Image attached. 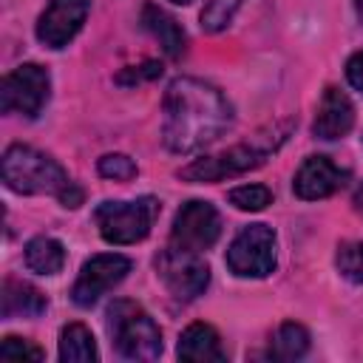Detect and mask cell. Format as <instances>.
I'll use <instances>...</instances> for the list:
<instances>
[{
    "mask_svg": "<svg viewBox=\"0 0 363 363\" xmlns=\"http://www.w3.org/2000/svg\"><path fill=\"white\" fill-rule=\"evenodd\" d=\"M233 125V108L204 79L179 77L164 94V145L173 153H196L213 145Z\"/></svg>",
    "mask_w": 363,
    "mask_h": 363,
    "instance_id": "cell-1",
    "label": "cell"
},
{
    "mask_svg": "<svg viewBox=\"0 0 363 363\" xmlns=\"http://www.w3.org/2000/svg\"><path fill=\"white\" fill-rule=\"evenodd\" d=\"M0 173L9 190L14 193H48L62 201V207H79L82 190L68 179L60 162L48 153H40L28 145H11L3 153Z\"/></svg>",
    "mask_w": 363,
    "mask_h": 363,
    "instance_id": "cell-2",
    "label": "cell"
},
{
    "mask_svg": "<svg viewBox=\"0 0 363 363\" xmlns=\"http://www.w3.org/2000/svg\"><path fill=\"white\" fill-rule=\"evenodd\" d=\"M286 130L289 125H281V128H269L264 133H258L252 142H244V145H235L218 156H204V159H196L193 164H187L179 176L184 182H221V179H230V176H241L258 164L267 162V156L286 139Z\"/></svg>",
    "mask_w": 363,
    "mask_h": 363,
    "instance_id": "cell-3",
    "label": "cell"
},
{
    "mask_svg": "<svg viewBox=\"0 0 363 363\" xmlns=\"http://www.w3.org/2000/svg\"><path fill=\"white\" fill-rule=\"evenodd\" d=\"M108 332L116 352L128 360H156L162 354L159 326L133 301H113L108 306Z\"/></svg>",
    "mask_w": 363,
    "mask_h": 363,
    "instance_id": "cell-4",
    "label": "cell"
},
{
    "mask_svg": "<svg viewBox=\"0 0 363 363\" xmlns=\"http://www.w3.org/2000/svg\"><path fill=\"white\" fill-rule=\"evenodd\" d=\"M159 216V201L153 196H142L133 201H102L94 210L99 235L108 244H136L142 241Z\"/></svg>",
    "mask_w": 363,
    "mask_h": 363,
    "instance_id": "cell-5",
    "label": "cell"
},
{
    "mask_svg": "<svg viewBox=\"0 0 363 363\" xmlns=\"http://www.w3.org/2000/svg\"><path fill=\"white\" fill-rule=\"evenodd\" d=\"M48 71L37 62H23L11 74H6L0 85V108L6 113H20V116H37L43 105L48 102Z\"/></svg>",
    "mask_w": 363,
    "mask_h": 363,
    "instance_id": "cell-6",
    "label": "cell"
},
{
    "mask_svg": "<svg viewBox=\"0 0 363 363\" xmlns=\"http://www.w3.org/2000/svg\"><path fill=\"white\" fill-rule=\"evenodd\" d=\"M227 267L241 278H267L275 269V233L267 224L244 227L227 250Z\"/></svg>",
    "mask_w": 363,
    "mask_h": 363,
    "instance_id": "cell-7",
    "label": "cell"
},
{
    "mask_svg": "<svg viewBox=\"0 0 363 363\" xmlns=\"http://www.w3.org/2000/svg\"><path fill=\"white\" fill-rule=\"evenodd\" d=\"M221 235V216L210 201H187L179 207L173 227H170V247L187 250V252H204L210 250Z\"/></svg>",
    "mask_w": 363,
    "mask_h": 363,
    "instance_id": "cell-8",
    "label": "cell"
},
{
    "mask_svg": "<svg viewBox=\"0 0 363 363\" xmlns=\"http://www.w3.org/2000/svg\"><path fill=\"white\" fill-rule=\"evenodd\" d=\"M156 267H159V278L164 281L167 292L179 301H193L210 284V267L199 258V252L167 247L159 255Z\"/></svg>",
    "mask_w": 363,
    "mask_h": 363,
    "instance_id": "cell-9",
    "label": "cell"
},
{
    "mask_svg": "<svg viewBox=\"0 0 363 363\" xmlns=\"http://www.w3.org/2000/svg\"><path fill=\"white\" fill-rule=\"evenodd\" d=\"M128 272H130V258H125L119 252H102V255L88 258L82 264L77 281H74V289H71L74 303L77 306H94Z\"/></svg>",
    "mask_w": 363,
    "mask_h": 363,
    "instance_id": "cell-10",
    "label": "cell"
},
{
    "mask_svg": "<svg viewBox=\"0 0 363 363\" xmlns=\"http://www.w3.org/2000/svg\"><path fill=\"white\" fill-rule=\"evenodd\" d=\"M91 11V0H48L37 20V37L48 48H65L82 28Z\"/></svg>",
    "mask_w": 363,
    "mask_h": 363,
    "instance_id": "cell-11",
    "label": "cell"
},
{
    "mask_svg": "<svg viewBox=\"0 0 363 363\" xmlns=\"http://www.w3.org/2000/svg\"><path fill=\"white\" fill-rule=\"evenodd\" d=\"M346 182H349V170L346 167H337L329 156H309L298 167L292 190H295L298 199L318 201V199H326V196L337 193Z\"/></svg>",
    "mask_w": 363,
    "mask_h": 363,
    "instance_id": "cell-12",
    "label": "cell"
},
{
    "mask_svg": "<svg viewBox=\"0 0 363 363\" xmlns=\"http://www.w3.org/2000/svg\"><path fill=\"white\" fill-rule=\"evenodd\" d=\"M352 125H354V105H352V99L340 88L329 85L323 91L318 113H315V125H312L315 136L332 142V139L346 136L352 130Z\"/></svg>",
    "mask_w": 363,
    "mask_h": 363,
    "instance_id": "cell-13",
    "label": "cell"
},
{
    "mask_svg": "<svg viewBox=\"0 0 363 363\" xmlns=\"http://www.w3.org/2000/svg\"><path fill=\"white\" fill-rule=\"evenodd\" d=\"M45 306H48L45 295L28 281H17V278L3 281V292H0L3 318H37L45 312Z\"/></svg>",
    "mask_w": 363,
    "mask_h": 363,
    "instance_id": "cell-14",
    "label": "cell"
},
{
    "mask_svg": "<svg viewBox=\"0 0 363 363\" xmlns=\"http://www.w3.org/2000/svg\"><path fill=\"white\" fill-rule=\"evenodd\" d=\"M179 357L193 360V363H210V360H224L227 352H224L221 337L213 326L190 323L179 337Z\"/></svg>",
    "mask_w": 363,
    "mask_h": 363,
    "instance_id": "cell-15",
    "label": "cell"
},
{
    "mask_svg": "<svg viewBox=\"0 0 363 363\" xmlns=\"http://www.w3.org/2000/svg\"><path fill=\"white\" fill-rule=\"evenodd\" d=\"M142 26L159 40V45H162V51L167 54V57H182L184 54V45H187V37H184V28L164 11V9H159V6H153V3H147L145 9H142Z\"/></svg>",
    "mask_w": 363,
    "mask_h": 363,
    "instance_id": "cell-16",
    "label": "cell"
},
{
    "mask_svg": "<svg viewBox=\"0 0 363 363\" xmlns=\"http://www.w3.org/2000/svg\"><path fill=\"white\" fill-rule=\"evenodd\" d=\"M65 264V250L51 235H37L26 244V267L37 275H57Z\"/></svg>",
    "mask_w": 363,
    "mask_h": 363,
    "instance_id": "cell-17",
    "label": "cell"
},
{
    "mask_svg": "<svg viewBox=\"0 0 363 363\" xmlns=\"http://www.w3.org/2000/svg\"><path fill=\"white\" fill-rule=\"evenodd\" d=\"M96 357H99V352H96V343H94V335L88 332V326L68 323L60 332V360L88 363V360H96Z\"/></svg>",
    "mask_w": 363,
    "mask_h": 363,
    "instance_id": "cell-18",
    "label": "cell"
},
{
    "mask_svg": "<svg viewBox=\"0 0 363 363\" xmlns=\"http://www.w3.org/2000/svg\"><path fill=\"white\" fill-rule=\"evenodd\" d=\"M309 349V332L301 326V323H281L275 337H272V346H269V354L278 357V360H298L303 357Z\"/></svg>",
    "mask_w": 363,
    "mask_h": 363,
    "instance_id": "cell-19",
    "label": "cell"
},
{
    "mask_svg": "<svg viewBox=\"0 0 363 363\" xmlns=\"http://www.w3.org/2000/svg\"><path fill=\"white\" fill-rule=\"evenodd\" d=\"M337 269L352 284H363V241H343L337 247Z\"/></svg>",
    "mask_w": 363,
    "mask_h": 363,
    "instance_id": "cell-20",
    "label": "cell"
},
{
    "mask_svg": "<svg viewBox=\"0 0 363 363\" xmlns=\"http://www.w3.org/2000/svg\"><path fill=\"white\" fill-rule=\"evenodd\" d=\"M272 201V193L264 184H241L235 190H230V204L247 213H258Z\"/></svg>",
    "mask_w": 363,
    "mask_h": 363,
    "instance_id": "cell-21",
    "label": "cell"
},
{
    "mask_svg": "<svg viewBox=\"0 0 363 363\" xmlns=\"http://www.w3.org/2000/svg\"><path fill=\"white\" fill-rule=\"evenodd\" d=\"M241 3L244 0H210L204 6V11H201V28L204 31H221V28H227Z\"/></svg>",
    "mask_w": 363,
    "mask_h": 363,
    "instance_id": "cell-22",
    "label": "cell"
},
{
    "mask_svg": "<svg viewBox=\"0 0 363 363\" xmlns=\"http://www.w3.org/2000/svg\"><path fill=\"white\" fill-rule=\"evenodd\" d=\"M99 173L105 179H113V182H128L136 176V164L125 153H108L99 159Z\"/></svg>",
    "mask_w": 363,
    "mask_h": 363,
    "instance_id": "cell-23",
    "label": "cell"
},
{
    "mask_svg": "<svg viewBox=\"0 0 363 363\" xmlns=\"http://www.w3.org/2000/svg\"><path fill=\"white\" fill-rule=\"evenodd\" d=\"M0 357L3 360H43V349H37L34 343L23 340V337H3L0 343Z\"/></svg>",
    "mask_w": 363,
    "mask_h": 363,
    "instance_id": "cell-24",
    "label": "cell"
},
{
    "mask_svg": "<svg viewBox=\"0 0 363 363\" xmlns=\"http://www.w3.org/2000/svg\"><path fill=\"white\" fill-rule=\"evenodd\" d=\"M162 74V65L159 62H145V65H133V68H128L125 74H119L116 79L119 82H142V79H153V77H159Z\"/></svg>",
    "mask_w": 363,
    "mask_h": 363,
    "instance_id": "cell-25",
    "label": "cell"
},
{
    "mask_svg": "<svg viewBox=\"0 0 363 363\" xmlns=\"http://www.w3.org/2000/svg\"><path fill=\"white\" fill-rule=\"evenodd\" d=\"M346 79H349L357 91H363V51H357V54L346 62Z\"/></svg>",
    "mask_w": 363,
    "mask_h": 363,
    "instance_id": "cell-26",
    "label": "cell"
},
{
    "mask_svg": "<svg viewBox=\"0 0 363 363\" xmlns=\"http://www.w3.org/2000/svg\"><path fill=\"white\" fill-rule=\"evenodd\" d=\"M354 207H357V213L363 216V184H360L357 193H354Z\"/></svg>",
    "mask_w": 363,
    "mask_h": 363,
    "instance_id": "cell-27",
    "label": "cell"
},
{
    "mask_svg": "<svg viewBox=\"0 0 363 363\" xmlns=\"http://www.w3.org/2000/svg\"><path fill=\"white\" fill-rule=\"evenodd\" d=\"M354 9H357V17L363 20V0H354Z\"/></svg>",
    "mask_w": 363,
    "mask_h": 363,
    "instance_id": "cell-28",
    "label": "cell"
},
{
    "mask_svg": "<svg viewBox=\"0 0 363 363\" xmlns=\"http://www.w3.org/2000/svg\"><path fill=\"white\" fill-rule=\"evenodd\" d=\"M170 3H176V6H184V3H190V0H170Z\"/></svg>",
    "mask_w": 363,
    "mask_h": 363,
    "instance_id": "cell-29",
    "label": "cell"
}]
</instances>
